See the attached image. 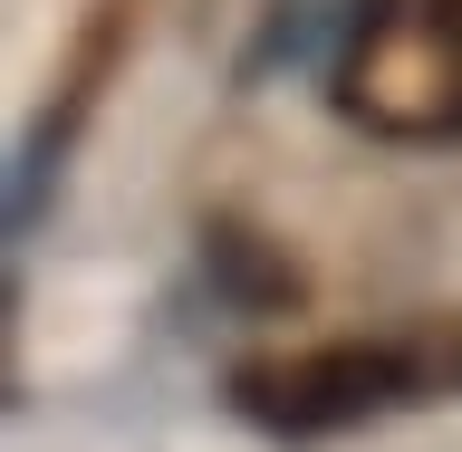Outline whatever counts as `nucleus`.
I'll return each mask as SVG.
<instances>
[{
  "instance_id": "nucleus-1",
  "label": "nucleus",
  "mask_w": 462,
  "mask_h": 452,
  "mask_svg": "<svg viewBox=\"0 0 462 452\" xmlns=\"http://www.w3.org/2000/svg\"><path fill=\"white\" fill-rule=\"evenodd\" d=\"M337 115L375 144L462 135V0H356L337 39Z\"/></svg>"
},
{
  "instance_id": "nucleus-5",
  "label": "nucleus",
  "mask_w": 462,
  "mask_h": 452,
  "mask_svg": "<svg viewBox=\"0 0 462 452\" xmlns=\"http://www.w3.org/2000/svg\"><path fill=\"white\" fill-rule=\"evenodd\" d=\"M453 375H462V327H453Z\"/></svg>"
},
{
  "instance_id": "nucleus-2",
  "label": "nucleus",
  "mask_w": 462,
  "mask_h": 452,
  "mask_svg": "<svg viewBox=\"0 0 462 452\" xmlns=\"http://www.w3.org/2000/svg\"><path fill=\"white\" fill-rule=\"evenodd\" d=\"M433 366L395 337H328V346H280V356H251L231 366V414L260 424L270 443H328V433H356L375 414H404L424 404Z\"/></svg>"
},
{
  "instance_id": "nucleus-3",
  "label": "nucleus",
  "mask_w": 462,
  "mask_h": 452,
  "mask_svg": "<svg viewBox=\"0 0 462 452\" xmlns=\"http://www.w3.org/2000/svg\"><path fill=\"white\" fill-rule=\"evenodd\" d=\"M125 29H135V0H97V10H87L78 49H68V68H58V97L39 106V125L20 135V164H10V231L39 222V202H49V183H58V164H68L78 125L97 115L116 58H125Z\"/></svg>"
},
{
  "instance_id": "nucleus-4",
  "label": "nucleus",
  "mask_w": 462,
  "mask_h": 452,
  "mask_svg": "<svg viewBox=\"0 0 462 452\" xmlns=\"http://www.w3.org/2000/svg\"><path fill=\"white\" fill-rule=\"evenodd\" d=\"M202 270H212L222 299H241V309H260V318L299 309V260L270 251V241L241 231V222H202Z\"/></svg>"
}]
</instances>
